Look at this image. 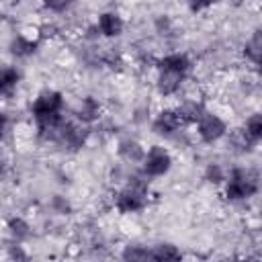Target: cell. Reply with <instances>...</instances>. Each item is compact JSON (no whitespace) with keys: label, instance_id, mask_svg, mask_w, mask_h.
<instances>
[{"label":"cell","instance_id":"277c9868","mask_svg":"<svg viewBox=\"0 0 262 262\" xmlns=\"http://www.w3.org/2000/svg\"><path fill=\"white\" fill-rule=\"evenodd\" d=\"M170 168H172V154L168 151V147H164V145L147 147L145 158L141 162V172L147 178H160V176L168 174Z\"/></svg>","mask_w":262,"mask_h":262},{"label":"cell","instance_id":"5bb4252c","mask_svg":"<svg viewBox=\"0 0 262 262\" xmlns=\"http://www.w3.org/2000/svg\"><path fill=\"white\" fill-rule=\"evenodd\" d=\"M18 82H20V74H18V70H16V68L6 66V68L2 70V76H0L2 94H4V96H8L10 92H14V90H16V86H18Z\"/></svg>","mask_w":262,"mask_h":262},{"label":"cell","instance_id":"2e32d148","mask_svg":"<svg viewBox=\"0 0 262 262\" xmlns=\"http://www.w3.org/2000/svg\"><path fill=\"white\" fill-rule=\"evenodd\" d=\"M149 258H154V260H176V258H180V252L172 244H158V246L149 248Z\"/></svg>","mask_w":262,"mask_h":262},{"label":"cell","instance_id":"6da1fadb","mask_svg":"<svg viewBox=\"0 0 262 262\" xmlns=\"http://www.w3.org/2000/svg\"><path fill=\"white\" fill-rule=\"evenodd\" d=\"M149 201V184L143 172L131 174L123 186L115 192V209L119 213H137L147 207Z\"/></svg>","mask_w":262,"mask_h":262},{"label":"cell","instance_id":"44dd1931","mask_svg":"<svg viewBox=\"0 0 262 262\" xmlns=\"http://www.w3.org/2000/svg\"><path fill=\"white\" fill-rule=\"evenodd\" d=\"M215 2H219V0H188V4H190L192 10H205V8L213 6Z\"/></svg>","mask_w":262,"mask_h":262},{"label":"cell","instance_id":"3957f363","mask_svg":"<svg viewBox=\"0 0 262 262\" xmlns=\"http://www.w3.org/2000/svg\"><path fill=\"white\" fill-rule=\"evenodd\" d=\"M63 111V94L57 90H43L31 102V115L35 125L59 117Z\"/></svg>","mask_w":262,"mask_h":262},{"label":"cell","instance_id":"7c38bea8","mask_svg":"<svg viewBox=\"0 0 262 262\" xmlns=\"http://www.w3.org/2000/svg\"><path fill=\"white\" fill-rule=\"evenodd\" d=\"M37 45H39V41L29 39V37H25L23 33H16V35L12 37V41H10V53H12L14 57H29V55L35 53Z\"/></svg>","mask_w":262,"mask_h":262},{"label":"cell","instance_id":"ba28073f","mask_svg":"<svg viewBox=\"0 0 262 262\" xmlns=\"http://www.w3.org/2000/svg\"><path fill=\"white\" fill-rule=\"evenodd\" d=\"M96 31L100 37H106V39H115L123 33L125 29V20L115 12V10H106V12H100L96 23H94Z\"/></svg>","mask_w":262,"mask_h":262},{"label":"cell","instance_id":"ffe728a7","mask_svg":"<svg viewBox=\"0 0 262 262\" xmlns=\"http://www.w3.org/2000/svg\"><path fill=\"white\" fill-rule=\"evenodd\" d=\"M41 4L51 12H66L74 4V0H41Z\"/></svg>","mask_w":262,"mask_h":262},{"label":"cell","instance_id":"52a82bcc","mask_svg":"<svg viewBox=\"0 0 262 262\" xmlns=\"http://www.w3.org/2000/svg\"><path fill=\"white\" fill-rule=\"evenodd\" d=\"M184 125V119L180 117L178 108H162L156 117H154V131L158 135H164V137H174L176 133H180Z\"/></svg>","mask_w":262,"mask_h":262},{"label":"cell","instance_id":"5b68a950","mask_svg":"<svg viewBox=\"0 0 262 262\" xmlns=\"http://www.w3.org/2000/svg\"><path fill=\"white\" fill-rule=\"evenodd\" d=\"M194 127H196V135L203 143H215V141L223 139L229 131L225 119H221L217 113H211L209 108L201 115V119L194 123Z\"/></svg>","mask_w":262,"mask_h":262},{"label":"cell","instance_id":"e0dca14e","mask_svg":"<svg viewBox=\"0 0 262 262\" xmlns=\"http://www.w3.org/2000/svg\"><path fill=\"white\" fill-rule=\"evenodd\" d=\"M8 231H10V235H12L16 242H23L25 237H29L31 225H29L23 217H12V219L8 221Z\"/></svg>","mask_w":262,"mask_h":262},{"label":"cell","instance_id":"9a60e30c","mask_svg":"<svg viewBox=\"0 0 262 262\" xmlns=\"http://www.w3.org/2000/svg\"><path fill=\"white\" fill-rule=\"evenodd\" d=\"M244 131L252 137V141H260L262 139V111L252 113L246 121H244Z\"/></svg>","mask_w":262,"mask_h":262},{"label":"cell","instance_id":"4fadbf2b","mask_svg":"<svg viewBox=\"0 0 262 262\" xmlns=\"http://www.w3.org/2000/svg\"><path fill=\"white\" fill-rule=\"evenodd\" d=\"M244 57L250 63H258L262 57V31H256L248 37V41L244 43Z\"/></svg>","mask_w":262,"mask_h":262},{"label":"cell","instance_id":"8992f818","mask_svg":"<svg viewBox=\"0 0 262 262\" xmlns=\"http://www.w3.org/2000/svg\"><path fill=\"white\" fill-rule=\"evenodd\" d=\"M184 82H186V74L176 72V70H168V68H158V66H156L154 84H156V90H158L160 96L172 98V96L180 94Z\"/></svg>","mask_w":262,"mask_h":262},{"label":"cell","instance_id":"30bf717a","mask_svg":"<svg viewBox=\"0 0 262 262\" xmlns=\"http://www.w3.org/2000/svg\"><path fill=\"white\" fill-rule=\"evenodd\" d=\"M74 115H76L78 121H82V123H86V125H92L94 121L100 119V102H98L96 98H92V96H84V98H80V102L76 104Z\"/></svg>","mask_w":262,"mask_h":262},{"label":"cell","instance_id":"8fae6325","mask_svg":"<svg viewBox=\"0 0 262 262\" xmlns=\"http://www.w3.org/2000/svg\"><path fill=\"white\" fill-rule=\"evenodd\" d=\"M158 68H168V70H176V72H182V74H188L192 63H190V57L186 53H180V51H172V53H166L164 57H160L156 61Z\"/></svg>","mask_w":262,"mask_h":262},{"label":"cell","instance_id":"ac0fdd59","mask_svg":"<svg viewBox=\"0 0 262 262\" xmlns=\"http://www.w3.org/2000/svg\"><path fill=\"white\" fill-rule=\"evenodd\" d=\"M227 170L221 166V164H217V162H211L209 166H207V170H205V178L209 180V182H215V184H223L225 182V178H227Z\"/></svg>","mask_w":262,"mask_h":262},{"label":"cell","instance_id":"d6986e66","mask_svg":"<svg viewBox=\"0 0 262 262\" xmlns=\"http://www.w3.org/2000/svg\"><path fill=\"white\" fill-rule=\"evenodd\" d=\"M123 258L125 260H145V258H149V248H143V246H127L125 252H123Z\"/></svg>","mask_w":262,"mask_h":262},{"label":"cell","instance_id":"7402d4cb","mask_svg":"<svg viewBox=\"0 0 262 262\" xmlns=\"http://www.w3.org/2000/svg\"><path fill=\"white\" fill-rule=\"evenodd\" d=\"M256 72H258V74H260V76H262V57H260V61H258V63H256Z\"/></svg>","mask_w":262,"mask_h":262},{"label":"cell","instance_id":"9c48e42d","mask_svg":"<svg viewBox=\"0 0 262 262\" xmlns=\"http://www.w3.org/2000/svg\"><path fill=\"white\" fill-rule=\"evenodd\" d=\"M145 151L147 147H143L137 139L133 137H127V139H121L119 141V147H117V154L123 162L127 164H141L143 158H145Z\"/></svg>","mask_w":262,"mask_h":262},{"label":"cell","instance_id":"7a4b0ae2","mask_svg":"<svg viewBox=\"0 0 262 262\" xmlns=\"http://www.w3.org/2000/svg\"><path fill=\"white\" fill-rule=\"evenodd\" d=\"M260 190V176L250 168H233L229 170L223 182V194L229 201H246Z\"/></svg>","mask_w":262,"mask_h":262}]
</instances>
